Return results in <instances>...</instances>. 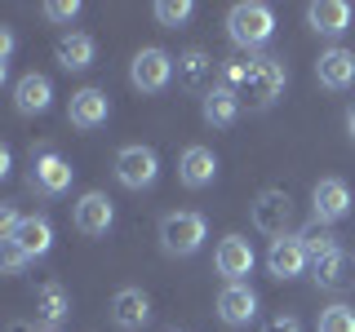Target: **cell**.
Instances as JSON below:
<instances>
[{
	"instance_id": "1",
	"label": "cell",
	"mask_w": 355,
	"mask_h": 332,
	"mask_svg": "<svg viewBox=\"0 0 355 332\" xmlns=\"http://www.w3.org/2000/svg\"><path fill=\"white\" fill-rule=\"evenodd\" d=\"M227 89L249 107H271L284 89V62L280 58H249V62H227L222 71Z\"/></svg>"
},
{
	"instance_id": "2",
	"label": "cell",
	"mask_w": 355,
	"mask_h": 332,
	"mask_svg": "<svg viewBox=\"0 0 355 332\" xmlns=\"http://www.w3.org/2000/svg\"><path fill=\"white\" fill-rule=\"evenodd\" d=\"M227 36L240 49H258V44H266L275 36V14L266 5H258V0H244V5H236L227 14Z\"/></svg>"
},
{
	"instance_id": "3",
	"label": "cell",
	"mask_w": 355,
	"mask_h": 332,
	"mask_svg": "<svg viewBox=\"0 0 355 332\" xmlns=\"http://www.w3.org/2000/svg\"><path fill=\"white\" fill-rule=\"evenodd\" d=\"M160 243L173 257H191L200 243H205V217L200 213H169L160 221Z\"/></svg>"
},
{
	"instance_id": "4",
	"label": "cell",
	"mask_w": 355,
	"mask_h": 332,
	"mask_svg": "<svg viewBox=\"0 0 355 332\" xmlns=\"http://www.w3.org/2000/svg\"><path fill=\"white\" fill-rule=\"evenodd\" d=\"M116 177L129 191H142V186H151L160 177V160H155L151 147H125L116 155Z\"/></svg>"
},
{
	"instance_id": "5",
	"label": "cell",
	"mask_w": 355,
	"mask_h": 332,
	"mask_svg": "<svg viewBox=\"0 0 355 332\" xmlns=\"http://www.w3.org/2000/svg\"><path fill=\"white\" fill-rule=\"evenodd\" d=\"M173 71L178 66L164 49H142L129 66V80H133V89H142V93H160V89L173 80Z\"/></svg>"
},
{
	"instance_id": "6",
	"label": "cell",
	"mask_w": 355,
	"mask_h": 332,
	"mask_svg": "<svg viewBox=\"0 0 355 332\" xmlns=\"http://www.w3.org/2000/svg\"><path fill=\"white\" fill-rule=\"evenodd\" d=\"M311 208H315V221H324V226L342 221L351 213V186L342 177H320L311 191Z\"/></svg>"
},
{
	"instance_id": "7",
	"label": "cell",
	"mask_w": 355,
	"mask_h": 332,
	"mask_svg": "<svg viewBox=\"0 0 355 332\" xmlns=\"http://www.w3.org/2000/svg\"><path fill=\"white\" fill-rule=\"evenodd\" d=\"M288 221H293V199H288L284 191H262L258 199H253V226H258L262 235L284 239Z\"/></svg>"
},
{
	"instance_id": "8",
	"label": "cell",
	"mask_w": 355,
	"mask_h": 332,
	"mask_svg": "<svg viewBox=\"0 0 355 332\" xmlns=\"http://www.w3.org/2000/svg\"><path fill=\"white\" fill-rule=\"evenodd\" d=\"M71 177H76V169L53 151H44V155L31 160V186H36L40 195H62L67 186H71Z\"/></svg>"
},
{
	"instance_id": "9",
	"label": "cell",
	"mask_w": 355,
	"mask_h": 332,
	"mask_svg": "<svg viewBox=\"0 0 355 332\" xmlns=\"http://www.w3.org/2000/svg\"><path fill=\"white\" fill-rule=\"evenodd\" d=\"M253 261H258V257H253V243L244 239V235H227V239L218 243V252H214L218 275H227L231 284H240L244 275L253 270Z\"/></svg>"
},
{
	"instance_id": "10",
	"label": "cell",
	"mask_w": 355,
	"mask_h": 332,
	"mask_svg": "<svg viewBox=\"0 0 355 332\" xmlns=\"http://www.w3.org/2000/svg\"><path fill=\"white\" fill-rule=\"evenodd\" d=\"M306 248H302V239L297 235H284V239H275L271 243V252H266V270L275 275V279H297V275L306 270Z\"/></svg>"
},
{
	"instance_id": "11",
	"label": "cell",
	"mask_w": 355,
	"mask_h": 332,
	"mask_svg": "<svg viewBox=\"0 0 355 332\" xmlns=\"http://www.w3.org/2000/svg\"><path fill=\"white\" fill-rule=\"evenodd\" d=\"M111 221H116V208H111V199L103 191L80 195V204H76V230L80 235H107Z\"/></svg>"
},
{
	"instance_id": "12",
	"label": "cell",
	"mask_w": 355,
	"mask_h": 332,
	"mask_svg": "<svg viewBox=\"0 0 355 332\" xmlns=\"http://www.w3.org/2000/svg\"><path fill=\"white\" fill-rule=\"evenodd\" d=\"M111 116V102L103 89H80V93H71V107H67V120H71L76 129H98L107 124Z\"/></svg>"
},
{
	"instance_id": "13",
	"label": "cell",
	"mask_w": 355,
	"mask_h": 332,
	"mask_svg": "<svg viewBox=\"0 0 355 332\" xmlns=\"http://www.w3.org/2000/svg\"><path fill=\"white\" fill-rule=\"evenodd\" d=\"M147 319H151V302H147V293H142V288H120L116 302H111V324L125 328V332H133V328L147 324Z\"/></svg>"
},
{
	"instance_id": "14",
	"label": "cell",
	"mask_w": 355,
	"mask_h": 332,
	"mask_svg": "<svg viewBox=\"0 0 355 332\" xmlns=\"http://www.w3.org/2000/svg\"><path fill=\"white\" fill-rule=\"evenodd\" d=\"M315 75H320V84H324V89H347V84H355V53L342 49V44H333V49L320 53Z\"/></svg>"
},
{
	"instance_id": "15",
	"label": "cell",
	"mask_w": 355,
	"mask_h": 332,
	"mask_svg": "<svg viewBox=\"0 0 355 332\" xmlns=\"http://www.w3.org/2000/svg\"><path fill=\"white\" fill-rule=\"evenodd\" d=\"M218 315H222V324H231V328L249 324V319L258 315V297H253V288L227 284V288L218 293Z\"/></svg>"
},
{
	"instance_id": "16",
	"label": "cell",
	"mask_w": 355,
	"mask_h": 332,
	"mask_svg": "<svg viewBox=\"0 0 355 332\" xmlns=\"http://www.w3.org/2000/svg\"><path fill=\"white\" fill-rule=\"evenodd\" d=\"M178 177H182V186H191V191L209 186L218 177V155L209 147H187L182 160H178Z\"/></svg>"
},
{
	"instance_id": "17",
	"label": "cell",
	"mask_w": 355,
	"mask_h": 332,
	"mask_svg": "<svg viewBox=\"0 0 355 332\" xmlns=\"http://www.w3.org/2000/svg\"><path fill=\"white\" fill-rule=\"evenodd\" d=\"M306 22L320 36H342V31L351 27V5L347 0H315V5L306 9Z\"/></svg>"
},
{
	"instance_id": "18",
	"label": "cell",
	"mask_w": 355,
	"mask_h": 332,
	"mask_svg": "<svg viewBox=\"0 0 355 332\" xmlns=\"http://www.w3.org/2000/svg\"><path fill=\"white\" fill-rule=\"evenodd\" d=\"M5 243H18L27 257H44V252L53 248V226H49L44 217H22V221H18V230H14V235H9Z\"/></svg>"
},
{
	"instance_id": "19",
	"label": "cell",
	"mask_w": 355,
	"mask_h": 332,
	"mask_svg": "<svg viewBox=\"0 0 355 332\" xmlns=\"http://www.w3.org/2000/svg\"><path fill=\"white\" fill-rule=\"evenodd\" d=\"M49 102H53V84L44 80V75H22L18 80V89H14V107L22 111V116H40V111H49Z\"/></svg>"
},
{
	"instance_id": "20",
	"label": "cell",
	"mask_w": 355,
	"mask_h": 332,
	"mask_svg": "<svg viewBox=\"0 0 355 332\" xmlns=\"http://www.w3.org/2000/svg\"><path fill=\"white\" fill-rule=\"evenodd\" d=\"M351 257L342 248H333V252H324V257H315L311 261V279H315L320 288H329V293H338V288H347V279H351Z\"/></svg>"
},
{
	"instance_id": "21",
	"label": "cell",
	"mask_w": 355,
	"mask_h": 332,
	"mask_svg": "<svg viewBox=\"0 0 355 332\" xmlns=\"http://www.w3.org/2000/svg\"><path fill=\"white\" fill-rule=\"evenodd\" d=\"M205 120L214 129H231L240 120V98L231 93L227 84H222V89H209V93H205Z\"/></svg>"
},
{
	"instance_id": "22",
	"label": "cell",
	"mask_w": 355,
	"mask_h": 332,
	"mask_svg": "<svg viewBox=\"0 0 355 332\" xmlns=\"http://www.w3.org/2000/svg\"><path fill=\"white\" fill-rule=\"evenodd\" d=\"M94 53H98V44L85 31H71V36L58 40V66H67V71H85L94 62Z\"/></svg>"
},
{
	"instance_id": "23",
	"label": "cell",
	"mask_w": 355,
	"mask_h": 332,
	"mask_svg": "<svg viewBox=\"0 0 355 332\" xmlns=\"http://www.w3.org/2000/svg\"><path fill=\"white\" fill-rule=\"evenodd\" d=\"M36 315H40L49 328H58L62 319L71 315V297H67V288H62V284H44V288H40V297H36Z\"/></svg>"
},
{
	"instance_id": "24",
	"label": "cell",
	"mask_w": 355,
	"mask_h": 332,
	"mask_svg": "<svg viewBox=\"0 0 355 332\" xmlns=\"http://www.w3.org/2000/svg\"><path fill=\"white\" fill-rule=\"evenodd\" d=\"M214 75V58L205 49H191L178 58V84L182 89H205V80Z\"/></svg>"
},
{
	"instance_id": "25",
	"label": "cell",
	"mask_w": 355,
	"mask_h": 332,
	"mask_svg": "<svg viewBox=\"0 0 355 332\" xmlns=\"http://www.w3.org/2000/svg\"><path fill=\"white\" fill-rule=\"evenodd\" d=\"M297 239H302V248H306V257H311V261H315V257H324V252H333V248H338V243H333L338 235H333V230L324 226V221H311V226H306V230H302V235H297Z\"/></svg>"
},
{
	"instance_id": "26",
	"label": "cell",
	"mask_w": 355,
	"mask_h": 332,
	"mask_svg": "<svg viewBox=\"0 0 355 332\" xmlns=\"http://www.w3.org/2000/svg\"><path fill=\"white\" fill-rule=\"evenodd\" d=\"M320 332H355V306L338 302L320 315Z\"/></svg>"
},
{
	"instance_id": "27",
	"label": "cell",
	"mask_w": 355,
	"mask_h": 332,
	"mask_svg": "<svg viewBox=\"0 0 355 332\" xmlns=\"http://www.w3.org/2000/svg\"><path fill=\"white\" fill-rule=\"evenodd\" d=\"M191 14H196L191 0H160V5H155V22H160V27H182Z\"/></svg>"
},
{
	"instance_id": "28",
	"label": "cell",
	"mask_w": 355,
	"mask_h": 332,
	"mask_svg": "<svg viewBox=\"0 0 355 332\" xmlns=\"http://www.w3.org/2000/svg\"><path fill=\"white\" fill-rule=\"evenodd\" d=\"M0 261H5V275H22V266H27L31 257L18 248V243H5V248H0Z\"/></svg>"
},
{
	"instance_id": "29",
	"label": "cell",
	"mask_w": 355,
	"mask_h": 332,
	"mask_svg": "<svg viewBox=\"0 0 355 332\" xmlns=\"http://www.w3.org/2000/svg\"><path fill=\"white\" fill-rule=\"evenodd\" d=\"M76 14H80L76 0H49V5H44V18H53V22H71Z\"/></svg>"
},
{
	"instance_id": "30",
	"label": "cell",
	"mask_w": 355,
	"mask_h": 332,
	"mask_svg": "<svg viewBox=\"0 0 355 332\" xmlns=\"http://www.w3.org/2000/svg\"><path fill=\"white\" fill-rule=\"evenodd\" d=\"M262 332H302V324H297L293 315H275V319H266Z\"/></svg>"
},
{
	"instance_id": "31",
	"label": "cell",
	"mask_w": 355,
	"mask_h": 332,
	"mask_svg": "<svg viewBox=\"0 0 355 332\" xmlns=\"http://www.w3.org/2000/svg\"><path fill=\"white\" fill-rule=\"evenodd\" d=\"M18 221H22V217L14 213V204H0V235L9 239V235H14V230H18Z\"/></svg>"
},
{
	"instance_id": "32",
	"label": "cell",
	"mask_w": 355,
	"mask_h": 332,
	"mask_svg": "<svg viewBox=\"0 0 355 332\" xmlns=\"http://www.w3.org/2000/svg\"><path fill=\"white\" fill-rule=\"evenodd\" d=\"M9 332H31V324H9Z\"/></svg>"
},
{
	"instance_id": "33",
	"label": "cell",
	"mask_w": 355,
	"mask_h": 332,
	"mask_svg": "<svg viewBox=\"0 0 355 332\" xmlns=\"http://www.w3.org/2000/svg\"><path fill=\"white\" fill-rule=\"evenodd\" d=\"M347 124H351V138H355V107H351V116H347Z\"/></svg>"
},
{
	"instance_id": "34",
	"label": "cell",
	"mask_w": 355,
	"mask_h": 332,
	"mask_svg": "<svg viewBox=\"0 0 355 332\" xmlns=\"http://www.w3.org/2000/svg\"><path fill=\"white\" fill-rule=\"evenodd\" d=\"M351 279H355V257H351Z\"/></svg>"
}]
</instances>
